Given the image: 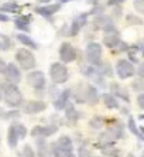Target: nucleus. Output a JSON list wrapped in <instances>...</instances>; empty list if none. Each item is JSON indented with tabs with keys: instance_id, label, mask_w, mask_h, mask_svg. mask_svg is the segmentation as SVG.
Instances as JSON below:
<instances>
[{
	"instance_id": "obj_37",
	"label": "nucleus",
	"mask_w": 144,
	"mask_h": 157,
	"mask_svg": "<svg viewBox=\"0 0 144 157\" xmlns=\"http://www.w3.org/2000/svg\"><path fill=\"white\" fill-rule=\"evenodd\" d=\"M123 2H126V0H109L108 4L109 6H119V4H122Z\"/></svg>"
},
{
	"instance_id": "obj_46",
	"label": "nucleus",
	"mask_w": 144,
	"mask_h": 157,
	"mask_svg": "<svg viewBox=\"0 0 144 157\" xmlns=\"http://www.w3.org/2000/svg\"><path fill=\"white\" fill-rule=\"evenodd\" d=\"M115 157H122V156H120V154H117V156H115Z\"/></svg>"
},
{
	"instance_id": "obj_29",
	"label": "nucleus",
	"mask_w": 144,
	"mask_h": 157,
	"mask_svg": "<svg viewBox=\"0 0 144 157\" xmlns=\"http://www.w3.org/2000/svg\"><path fill=\"white\" fill-rule=\"evenodd\" d=\"M2 11L3 13H18L20 11V6L14 2H11V3H4L2 6Z\"/></svg>"
},
{
	"instance_id": "obj_3",
	"label": "nucleus",
	"mask_w": 144,
	"mask_h": 157,
	"mask_svg": "<svg viewBox=\"0 0 144 157\" xmlns=\"http://www.w3.org/2000/svg\"><path fill=\"white\" fill-rule=\"evenodd\" d=\"M27 133L28 132H27V128H25L24 124L18 123V122H13L7 132V144L11 149H14L17 146L18 140L24 139L25 136H27Z\"/></svg>"
},
{
	"instance_id": "obj_21",
	"label": "nucleus",
	"mask_w": 144,
	"mask_h": 157,
	"mask_svg": "<svg viewBox=\"0 0 144 157\" xmlns=\"http://www.w3.org/2000/svg\"><path fill=\"white\" fill-rule=\"evenodd\" d=\"M59 9H61V4H47V6L37 7L36 11L40 16H43V17H51V16H54Z\"/></svg>"
},
{
	"instance_id": "obj_26",
	"label": "nucleus",
	"mask_w": 144,
	"mask_h": 157,
	"mask_svg": "<svg viewBox=\"0 0 144 157\" xmlns=\"http://www.w3.org/2000/svg\"><path fill=\"white\" fill-rule=\"evenodd\" d=\"M103 102H104V105H106V108H109V109H119L120 108L117 98H115L112 94H104Z\"/></svg>"
},
{
	"instance_id": "obj_16",
	"label": "nucleus",
	"mask_w": 144,
	"mask_h": 157,
	"mask_svg": "<svg viewBox=\"0 0 144 157\" xmlns=\"http://www.w3.org/2000/svg\"><path fill=\"white\" fill-rule=\"evenodd\" d=\"M65 119H66V122H68V124H71V126H74V124H76V122L81 119V112H78V110L75 109V106L71 105V103H68V106L65 108Z\"/></svg>"
},
{
	"instance_id": "obj_44",
	"label": "nucleus",
	"mask_w": 144,
	"mask_h": 157,
	"mask_svg": "<svg viewBox=\"0 0 144 157\" xmlns=\"http://www.w3.org/2000/svg\"><path fill=\"white\" fill-rule=\"evenodd\" d=\"M68 2H72V0H61V3H68Z\"/></svg>"
},
{
	"instance_id": "obj_20",
	"label": "nucleus",
	"mask_w": 144,
	"mask_h": 157,
	"mask_svg": "<svg viewBox=\"0 0 144 157\" xmlns=\"http://www.w3.org/2000/svg\"><path fill=\"white\" fill-rule=\"evenodd\" d=\"M37 157H50V147L45 140V137H37Z\"/></svg>"
},
{
	"instance_id": "obj_45",
	"label": "nucleus",
	"mask_w": 144,
	"mask_h": 157,
	"mask_svg": "<svg viewBox=\"0 0 144 157\" xmlns=\"http://www.w3.org/2000/svg\"><path fill=\"white\" fill-rule=\"evenodd\" d=\"M89 3H95V2H97V0H88Z\"/></svg>"
},
{
	"instance_id": "obj_13",
	"label": "nucleus",
	"mask_w": 144,
	"mask_h": 157,
	"mask_svg": "<svg viewBox=\"0 0 144 157\" xmlns=\"http://www.w3.org/2000/svg\"><path fill=\"white\" fill-rule=\"evenodd\" d=\"M3 75L6 78V82H10V84L17 85L21 81V72H20V68L16 64H7Z\"/></svg>"
},
{
	"instance_id": "obj_4",
	"label": "nucleus",
	"mask_w": 144,
	"mask_h": 157,
	"mask_svg": "<svg viewBox=\"0 0 144 157\" xmlns=\"http://www.w3.org/2000/svg\"><path fill=\"white\" fill-rule=\"evenodd\" d=\"M16 61L20 65V68L25 71L32 70L37 65L36 55L31 52V50H27V48H18L16 51Z\"/></svg>"
},
{
	"instance_id": "obj_11",
	"label": "nucleus",
	"mask_w": 144,
	"mask_h": 157,
	"mask_svg": "<svg viewBox=\"0 0 144 157\" xmlns=\"http://www.w3.org/2000/svg\"><path fill=\"white\" fill-rule=\"evenodd\" d=\"M58 132V126L57 124H38V126H34L31 129V136L34 137H51V136Z\"/></svg>"
},
{
	"instance_id": "obj_33",
	"label": "nucleus",
	"mask_w": 144,
	"mask_h": 157,
	"mask_svg": "<svg viewBox=\"0 0 144 157\" xmlns=\"http://www.w3.org/2000/svg\"><path fill=\"white\" fill-rule=\"evenodd\" d=\"M127 23H129V24H143V20H141L140 17L129 14L127 16Z\"/></svg>"
},
{
	"instance_id": "obj_1",
	"label": "nucleus",
	"mask_w": 144,
	"mask_h": 157,
	"mask_svg": "<svg viewBox=\"0 0 144 157\" xmlns=\"http://www.w3.org/2000/svg\"><path fill=\"white\" fill-rule=\"evenodd\" d=\"M2 86V91H3V99L6 105L16 109V108H20L24 102V99H23V95L20 89L17 88V85L14 84H10V82H3V84H0Z\"/></svg>"
},
{
	"instance_id": "obj_31",
	"label": "nucleus",
	"mask_w": 144,
	"mask_h": 157,
	"mask_svg": "<svg viewBox=\"0 0 144 157\" xmlns=\"http://www.w3.org/2000/svg\"><path fill=\"white\" fill-rule=\"evenodd\" d=\"M23 157H37L36 150L32 149L30 144H25V146L23 147Z\"/></svg>"
},
{
	"instance_id": "obj_14",
	"label": "nucleus",
	"mask_w": 144,
	"mask_h": 157,
	"mask_svg": "<svg viewBox=\"0 0 144 157\" xmlns=\"http://www.w3.org/2000/svg\"><path fill=\"white\" fill-rule=\"evenodd\" d=\"M88 23V13H82V14H79L78 17H75V20L72 21L71 24V31H69V36H76V34L81 31V29L82 27L86 26Z\"/></svg>"
},
{
	"instance_id": "obj_27",
	"label": "nucleus",
	"mask_w": 144,
	"mask_h": 157,
	"mask_svg": "<svg viewBox=\"0 0 144 157\" xmlns=\"http://www.w3.org/2000/svg\"><path fill=\"white\" fill-rule=\"evenodd\" d=\"M104 123H106V119H104L103 116H100V115H95L92 119H90L89 124L92 129H102L104 126Z\"/></svg>"
},
{
	"instance_id": "obj_24",
	"label": "nucleus",
	"mask_w": 144,
	"mask_h": 157,
	"mask_svg": "<svg viewBox=\"0 0 144 157\" xmlns=\"http://www.w3.org/2000/svg\"><path fill=\"white\" fill-rule=\"evenodd\" d=\"M31 14H25V16H20L16 20V27L21 31H30V23H31Z\"/></svg>"
},
{
	"instance_id": "obj_41",
	"label": "nucleus",
	"mask_w": 144,
	"mask_h": 157,
	"mask_svg": "<svg viewBox=\"0 0 144 157\" xmlns=\"http://www.w3.org/2000/svg\"><path fill=\"white\" fill-rule=\"evenodd\" d=\"M38 3H50V0H38Z\"/></svg>"
},
{
	"instance_id": "obj_7",
	"label": "nucleus",
	"mask_w": 144,
	"mask_h": 157,
	"mask_svg": "<svg viewBox=\"0 0 144 157\" xmlns=\"http://www.w3.org/2000/svg\"><path fill=\"white\" fill-rule=\"evenodd\" d=\"M85 55H86V61L89 62V65H99L102 59V47L99 43H89L86 45V51H85Z\"/></svg>"
},
{
	"instance_id": "obj_36",
	"label": "nucleus",
	"mask_w": 144,
	"mask_h": 157,
	"mask_svg": "<svg viewBox=\"0 0 144 157\" xmlns=\"http://www.w3.org/2000/svg\"><path fill=\"white\" fill-rule=\"evenodd\" d=\"M137 103H138V108L140 109H143L144 108V94H138V96H137Z\"/></svg>"
},
{
	"instance_id": "obj_32",
	"label": "nucleus",
	"mask_w": 144,
	"mask_h": 157,
	"mask_svg": "<svg viewBox=\"0 0 144 157\" xmlns=\"http://www.w3.org/2000/svg\"><path fill=\"white\" fill-rule=\"evenodd\" d=\"M20 116V112L16 109L13 110H9V112H6L4 113V119H17V117Z\"/></svg>"
},
{
	"instance_id": "obj_5",
	"label": "nucleus",
	"mask_w": 144,
	"mask_h": 157,
	"mask_svg": "<svg viewBox=\"0 0 144 157\" xmlns=\"http://www.w3.org/2000/svg\"><path fill=\"white\" fill-rule=\"evenodd\" d=\"M50 77L54 84L61 85L69 79V71L62 62H54L50 67Z\"/></svg>"
},
{
	"instance_id": "obj_28",
	"label": "nucleus",
	"mask_w": 144,
	"mask_h": 157,
	"mask_svg": "<svg viewBox=\"0 0 144 157\" xmlns=\"http://www.w3.org/2000/svg\"><path fill=\"white\" fill-rule=\"evenodd\" d=\"M71 96H74V99L78 103H85V86H78L74 94L71 91Z\"/></svg>"
},
{
	"instance_id": "obj_42",
	"label": "nucleus",
	"mask_w": 144,
	"mask_h": 157,
	"mask_svg": "<svg viewBox=\"0 0 144 157\" xmlns=\"http://www.w3.org/2000/svg\"><path fill=\"white\" fill-rule=\"evenodd\" d=\"M3 99V91H2V86H0V101Z\"/></svg>"
},
{
	"instance_id": "obj_23",
	"label": "nucleus",
	"mask_w": 144,
	"mask_h": 157,
	"mask_svg": "<svg viewBox=\"0 0 144 157\" xmlns=\"http://www.w3.org/2000/svg\"><path fill=\"white\" fill-rule=\"evenodd\" d=\"M127 128H129V130L133 133L134 136H136L138 140H144V136H143V128L141 126H137L136 124V121L133 119V116L129 117V122H127Z\"/></svg>"
},
{
	"instance_id": "obj_47",
	"label": "nucleus",
	"mask_w": 144,
	"mask_h": 157,
	"mask_svg": "<svg viewBox=\"0 0 144 157\" xmlns=\"http://www.w3.org/2000/svg\"><path fill=\"white\" fill-rule=\"evenodd\" d=\"M134 157H136V156H134Z\"/></svg>"
},
{
	"instance_id": "obj_19",
	"label": "nucleus",
	"mask_w": 144,
	"mask_h": 157,
	"mask_svg": "<svg viewBox=\"0 0 144 157\" xmlns=\"http://www.w3.org/2000/svg\"><path fill=\"white\" fill-rule=\"evenodd\" d=\"M120 43V37H119V33L117 31H109V33L104 34L103 37V44L106 45L108 48H116V45Z\"/></svg>"
},
{
	"instance_id": "obj_15",
	"label": "nucleus",
	"mask_w": 144,
	"mask_h": 157,
	"mask_svg": "<svg viewBox=\"0 0 144 157\" xmlns=\"http://www.w3.org/2000/svg\"><path fill=\"white\" fill-rule=\"evenodd\" d=\"M69 98H71V89H64L54 101V108L57 110H64L69 103Z\"/></svg>"
},
{
	"instance_id": "obj_17",
	"label": "nucleus",
	"mask_w": 144,
	"mask_h": 157,
	"mask_svg": "<svg viewBox=\"0 0 144 157\" xmlns=\"http://www.w3.org/2000/svg\"><path fill=\"white\" fill-rule=\"evenodd\" d=\"M85 102H88L89 105H96L99 102V92L96 86H92V85L85 86Z\"/></svg>"
},
{
	"instance_id": "obj_8",
	"label": "nucleus",
	"mask_w": 144,
	"mask_h": 157,
	"mask_svg": "<svg viewBox=\"0 0 144 157\" xmlns=\"http://www.w3.org/2000/svg\"><path fill=\"white\" fill-rule=\"evenodd\" d=\"M116 74L120 79H127L136 75V67L129 59H119L116 64Z\"/></svg>"
},
{
	"instance_id": "obj_35",
	"label": "nucleus",
	"mask_w": 144,
	"mask_h": 157,
	"mask_svg": "<svg viewBox=\"0 0 144 157\" xmlns=\"http://www.w3.org/2000/svg\"><path fill=\"white\" fill-rule=\"evenodd\" d=\"M134 7L138 13H143L144 11V0H134Z\"/></svg>"
},
{
	"instance_id": "obj_9",
	"label": "nucleus",
	"mask_w": 144,
	"mask_h": 157,
	"mask_svg": "<svg viewBox=\"0 0 144 157\" xmlns=\"http://www.w3.org/2000/svg\"><path fill=\"white\" fill-rule=\"evenodd\" d=\"M104 133H106L113 142H115V140L124 139V126H123V123L120 121L113 119V121L109 122V126L106 128Z\"/></svg>"
},
{
	"instance_id": "obj_22",
	"label": "nucleus",
	"mask_w": 144,
	"mask_h": 157,
	"mask_svg": "<svg viewBox=\"0 0 144 157\" xmlns=\"http://www.w3.org/2000/svg\"><path fill=\"white\" fill-rule=\"evenodd\" d=\"M97 146L100 149L102 154L106 157H115L119 154V149L113 146V142H108V143H97Z\"/></svg>"
},
{
	"instance_id": "obj_40",
	"label": "nucleus",
	"mask_w": 144,
	"mask_h": 157,
	"mask_svg": "<svg viewBox=\"0 0 144 157\" xmlns=\"http://www.w3.org/2000/svg\"><path fill=\"white\" fill-rule=\"evenodd\" d=\"M4 113H6V110L3 108H0V119H4Z\"/></svg>"
},
{
	"instance_id": "obj_12",
	"label": "nucleus",
	"mask_w": 144,
	"mask_h": 157,
	"mask_svg": "<svg viewBox=\"0 0 144 157\" xmlns=\"http://www.w3.org/2000/svg\"><path fill=\"white\" fill-rule=\"evenodd\" d=\"M20 108L27 115H37L47 109V103L44 101H28V102H23Z\"/></svg>"
},
{
	"instance_id": "obj_43",
	"label": "nucleus",
	"mask_w": 144,
	"mask_h": 157,
	"mask_svg": "<svg viewBox=\"0 0 144 157\" xmlns=\"http://www.w3.org/2000/svg\"><path fill=\"white\" fill-rule=\"evenodd\" d=\"M65 157H76V156H75V154H74V153H71V154H66V156H65Z\"/></svg>"
},
{
	"instance_id": "obj_34",
	"label": "nucleus",
	"mask_w": 144,
	"mask_h": 157,
	"mask_svg": "<svg viewBox=\"0 0 144 157\" xmlns=\"http://www.w3.org/2000/svg\"><path fill=\"white\" fill-rule=\"evenodd\" d=\"M133 89L134 91H138V92H141V89H143V78H138L137 81H134L133 82Z\"/></svg>"
},
{
	"instance_id": "obj_39",
	"label": "nucleus",
	"mask_w": 144,
	"mask_h": 157,
	"mask_svg": "<svg viewBox=\"0 0 144 157\" xmlns=\"http://www.w3.org/2000/svg\"><path fill=\"white\" fill-rule=\"evenodd\" d=\"M0 21H9V16H6L4 13H0Z\"/></svg>"
},
{
	"instance_id": "obj_25",
	"label": "nucleus",
	"mask_w": 144,
	"mask_h": 157,
	"mask_svg": "<svg viewBox=\"0 0 144 157\" xmlns=\"http://www.w3.org/2000/svg\"><path fill=\"white\" fill-rule=\"evenodd\" d=\"M17 40L20 41V43H21L23 45H25V47L31 48V50H37V48H38V45H37L36 41L32 40L31 37L27 36V34H21V33H18V34H17Z\"/></svg>"
},
{
	"instance_id": "obj_18",
	"label": "nucleus",
	"mask_w": 144,
	"mask_h": 157,
	"mask_svg": "<svg viewBox=\"0 0 144 157\" xmlns=\"http://www.w3.org/2000/svg\"><path fill=\"white\" fill-rule=\"evenodd\" d=\"M110 94H112L115 98H122L124 102L129 103L130 102V95L129 92L124 89V88H122L120 85H117L116 82H113V84H110Z\"/></svg>"
},
{
	"instance_id": "obj_30",
	"label": "nucleus",
	"mask_w": 144,
	"mask_h": 157,
	"mask_svg": "<svg viewBox=\"0 0 144 157\" xmlns=\"http://www.w3.org/2000/svg\"><path fill=\"white\" fill-rule=\"evenodd\" d=\"M11 41L9 37L6 36H0V50L2 51H6V50H9V48H11Z\"/></svg>"
},
{
	"instance_id": "obj_6",
	"label": "nucleus",
	"mask_w": 144,
	"mask_h": 157,
	"mask_svg": "<svg viewBox=\"0 0 144 157\" xmlns=\"http://www.w3.org/2000/svg\"><path fill=\"white\" fill-rule=\"evenodd\" d=\"M27 82L30 86L37 92V95H43L44 89L47 86V81H45V75L41 71H31L27 75Z\"/></svg>"
},
{
	"instance_id": "obj_2",
	"label": "nucleus",
	"mask_w": 144,
	"mask_h": 157,
	"mask_svg": "<svg viewBox=\"0 0 144 157\" xmlns=\"http://www.w3.org/2000/svg\"><path fill=\"white\" fill-rule=\"evenodd\" d=\"M50 157H65L66 154L74 153V143L69 136H61L57 142L48 144Z\"/></svg>"
},
{
	"instance_id": "obj_38",
	"label": "nucleus",
	"mask_w": 144,
	"mask_h": 157,
	"mask_svg": "<svg viewBox=\"0 0 144 157\" xmlns=\"http://www.w3.org/2000/svg\"><path fill=\"white\" fill-rule=\"evenodd\" d=\"M6 65H7V64H6V62H4L3 59L0 58V74H3V72H4V70H6Z\"/></svg>"
},
{
	"instance_id": "obj_10",
	"label": "nucleus",
	"mask_w": 144,
	"mask_h": 157,
	"mask_svg": "<svg viewBox=\"0 0 144 157\" xmlns=\"http://www.w3.org/2000/svg\"><path fill=\"white\" fill-rule=\"evenodd\" d=\"M78 57V51L76 48H74L69 43H62L61 47H59V58L64 64H69V62H74Z\"/></svg>"
}]
</instances>
